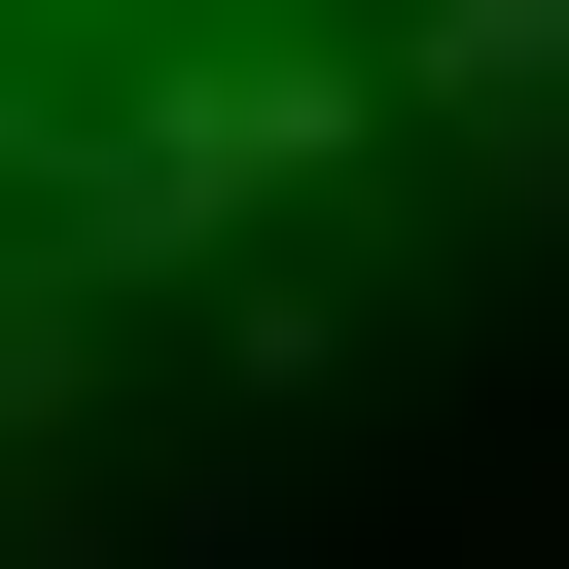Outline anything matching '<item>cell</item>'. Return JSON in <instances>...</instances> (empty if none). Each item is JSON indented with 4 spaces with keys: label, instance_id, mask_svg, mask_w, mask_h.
<instances>
[{
    "label": "cell",
    "instance_id": "6da1fadb",
    "mask_svg": "<svg viewBox=\"0 0 569 569\" xmlns=\"http://www.w3.org/2000/svg\"><path fill=\"white\" fill-rule=\"evenodd\" d=\"M107 107H249V71H533L569 0H71Z\"/></svg>",
    "mask_w": 569,
    "mask_h": 569
}]
</instances>
